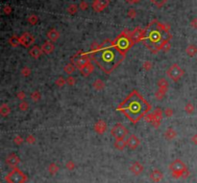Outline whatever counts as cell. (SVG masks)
Returning <instances> with one entry per match:
<instances>
[{"instance_id": "obj_9", "label": "cell", "mask_w": 197, "mask_h": 183, "mask_svg": "<svg viewBox=\"0 0 197 183\" xmlns=\"http://www.w3.org/2000/svg\"><path fill=\"white\" fill-rule=\"evenodd\" d=\"M72 61H73V63L78 68H82L83 66H85V65H87V63H90V58H87V55H80V54H77L73 58Z\"/></svg>"}, {"instance_id": "obj_36", "label": "cell", "mask_w": 197, "mask_h": 183, "mask_svg": "<svg viewBox=\"0 0 197 183\" xmlns=\"http://www.w3.org/2000/svg\"><path fill=\"white\" fill-rule=\"evenodd\" d=\"M32 98H33V100H34V101H38L39 100V94L38 91H35V92L32 94Z\"/></svg>"}, {"instance_id": "obj_37", "label": "cell", "mask_w": 197, "mask_h": 183, "mask_svg": "<svg viewBox=\"0 0 197 183\" xmlns=\"http://www.w3.org/2000/svg\"><path fill=\"white\" fill-rule=\"evenodd\" d=\"M67 83H68V85H73L74 83H75V80H74L73 78H72V77H68L67 80Z\"/></svg>"}, {"instance_id": "obj_38", "label": "cell", "mask_w": 197, "mask_h": 183, "mask_svg": "<svg viewBox=\"0 0 197 183\" xmlns=\"http://www.w3.org/2000/svg\"><path fill=\"white\" fill-rule=\"evenodd\" d=\"M30 70H29V68H27V67H24L23 69H22V71H21V73L24 75V76H28L29 74H30Z\"/></svg>"}, {"instance_id": "obj_29", "label": "cell", "mask_w": 197, "mask_h": 183, "mask_svg": "<svg viewBox=\"0 0 197 183\" xmlns=\"http://www.w3.org/2000/svg\"><path fill=\"white\" fill-rule=\"evenodd\" d=\"M93 86L95 87L96 89H102L104 87V83H103V82H102V80H97L95 83H93Z\"/></svg>"}, {"instance_id": "obj_22", "label": "cell", "mask_w": 197, "mask_h": 183, "mask_svg": "<svg viewBox=\"0 0 197 183\" xmlns=\"http://www.w3.org/2000/svg\"><path fill=\"white\" fill-rule=\"evenodd\" d=\"M115 146L116 149H118V150L121 151V150H123L124 148H125V146H127V143L123 140V139H121V140H116L115 143Z\"/></svg>"}, {"instance_id": "obj_27", "label": "cell", "mask_w": 197, "mask_h": 183, "mask_svg": "<svg viewBox=\"0 0 197 183\" xmlns=\"http://www.w3.org/2000/svg\"><path fill=\"white\" fill-rule=\"evenodd\" d=\"M74 70H75L74 65H73V64H71V63L67 64V66L64 67V71L67 72V74H71V73H73V72H74Z\"/></svg>"}, {"instance_id": "obj_10", "label": "cell", "mask_w": 197, "mask_h": 183, "mask_svg": "<svg viewBox=\"0 0 197 183\" xmlns=\"http://www.w3.org/2000/svg\"><path fill=\"white\" fill-rule=\"evenodd\" d=\"M34 41H35L34 36L30 34H28V33H25L20 38V43L25 47H29L31 44L34 43Z\"/></svg>"}, {"instance_id": "obj_32", "label": "cell", "mask_w": 197, "mask_h": 183, "mask_svg": "<svg viewBox=\"0 0 197 183\" xmlns=\"http://www.w3.org/2000/svg\"><path fill=\"white\" fill-rule=\"evenodd\" d=\"M151 1H152L153 3H155V4H156L157 6L160 7L162 5L165 4V3L167 1V0H151Z\"/></svg>"}, {"instance_id": "obj_20", "label": "cell", "mask_w": 197, "mask_h": 183, "mask_svg": "<svg viewBox=\"0 0 197 183\" xmlns=\"http://www.w3.org/2000/svg\"><path fill=\"white\" fill-rule=\"evenodd\" d=\"M47 36H48V38L51 40V41H56V40L59 38V33H58L56 30H50L48 32V34H47Z\"/></svg>"}, {"instance_id": "obj_43", "label": "cell", "mask_w": 197, "mask_h": 183, "mask_svg": "<svg viewBox=\"0 0 197 183\" xmlns=\"http://www.w3.org/2000/svg\"><path fill=\"white\" fill-rule=\"evenodd\" d=\"M80 8H81L82 10H86L87 8V4L86 2H82L81 5H80Z\"/></svg>"}, {"instance_id": "obj_14", "label": "cell", "mask_w": 197, "mask_h": 183, "mask_svg": "<svg viewBox=\"0 0 197 183\" xmlns=\"http://www.w3.org/2000/svg\"><path fill=\"white\" fill-rule=\"evenodd\" d=\"M19 163V158L16 155H14V153L10 155L8 158H7V164H9L11 167H16Z\"/></svg>"}, {"instance_id": "obj_6", "label": "cell", "mask_w": 197, "mask_h": 183, "mask_svg": "<svg viewBox=\"0 0 197 183\" xmlns=\"http://www.w3.org/2000/svg\"><path fill=\"white\" fill-rule=\"evenodd\" d=\"M169 169L172 172V174L174 177H180L183 175V173L187 171V167L181 160H175L170 164Z\"/></svg>"}, {"instance_id": "obj_15", "label": "cell", "mask_w": 197, "mask_h": 183, "mask_svg": "<svg viewBox=\"0 0 197 183\" xmlns=\"http://www.w3.org/2000/svg\"><path fill=\"white\" fill-rule=\"evenodd\" d=\"M130 170H131L132 173H134L136 175H138V174H140L142 173V171H143V166H142L140 163L135 162L132 165V167L130 168Z\"/></svg>"}, {"instance_id": "obj_41", "label": "cell", "mask_w": 197, "mask_h": 183, "mask_svg": "<svg viewBox=\"0 0 197 183\" xmlns=\"http://www.w3.org/2000/svg\"><path fill=\"white\" fill-rule=\"evenodd\" d=\"M21 142H22V139H21L19 136L16 137V139H14V143H16L17 145H20V144H21Z\"/></svg>"}, {"instance_id": "obj_25", "label": "cell", "mask_w": 197, "mask_h": 183, "mask_svg": "<svg viewBox=\"0 0 197 183\" xmlns=\"http://www.w3.org/2000/svg\"><path fill=\"white\" fill-rule=\"evenodd\" d=\"M10 43L13 46H17L20 43V38H19L16 36H12V38H10Z\"/></svg>"}, {"instance_id": "obj_34", "label": "cell", "mask_w": 197, "mask_h": 183, "mask_svg": "<svg viewBox=\"0 0 197 183\" xmlns=\"http://www.w3.org/2000/svg\"><path fill=\"white\" fill-rule=\"evenodd\" d=\"M186 111L188 112V113H191L193 111V105L191 104H188L187 105H186Z\"/></svg>"}, {"instance_id": "obj_3", "label": "cell", "mask_w": 197, "mask_h": 183, "mask_svg": "<svg viewBox=\"0 0 197 183\" xmlns=\"http://www.w3.org/2000/svg\"><path fill=\"white\" fill-rule=\"evenodd\" d=\"M171 36L169 32L165 30L163 25L158 23L157 21H152L148 25V27L144 30L143 38L142 40L144 41L149 49L153 52H157L160 49H163V46L165 43L170 39Z\"/></svg>"}, {"instance_id": "obj_50", "label": "cell", "mask_w": 197, "mask_h": 183, "mask_svg": "<svg viewBox=\"0 0 197 183\" xmlns=\"http://www.w3.org/2000/svg\"><path fill=\"white\" fill-rule=\"evenodd\" d=\"M19 96L20 97V99H23V98L25 97V94H24V93H22V92H21V93H20V94L19 95Z\"/></svg>"}, {"instance_id": "obj_18", "label": "cell", "mask_w": 197, "mask_h": 183, "mask_svg": "<svg viewBox=\"0 0 197 183\" xmlns=\"http://www.w3.org/2000/svg\"><path fill=\"white\" fill-rule=\"evenodd\" d=\"M150 178L152 179L153 181L159 182L160 180H162V178H163V174L160 173V171H158V170H154V171H153L152 173L150 174Z\"/></svg>"}, {"instance_id": "obj_7", "label": "cell", "mask_w": 197, "mask_h": 183, "mask_svg": "<svg viewBox=\"0 0 197 183\" xmlns=\"http://www.w3.org/2000/svg\"><path fill=\"white\" fill-rule=\"evenodd\" d=\"M128 134V130L121 124H117L112 129V135L115 138V140H121L126 137Z\"/></svg>"}, {"instance_id": "obj_8", "label": "cell", "mask_w": 197, "mask_h": 183, "mask_svg": "<svg viewBox=\"0 0 197 183\" xmlns=\"http://www.w3.org/2000/svg\"><path fill=\"white\" fill-rule=\"evenodd\" d=\"M167 75H168L173 80L177 82V80H180L181 77L183 76V71H182V69L179 67L177 64H174L168 69V71H167Z\"/></svg>"}, {"instance_id": "obj_26", "label": "cell", "mask_w": 197, "mask_h": 183, "mask_svg": "<svg viewBox=\"0 0 197 183\" xmlns=\"http://www.w3.org/2000/svg\"><path fill=\"white\" fill-rule=\"evenodd\" d=\"M0 112H1V114H2V116H6V115H8V113L10 112V108H9V107L7 105H2V108H1V109H0Z\"/></svg>"}, {"instance_id": "obj_11", "label": "cell", "mask_w": 197, "mask_h": 183, "mask_svg": "<svg viewBox=\"0 0 197 183\" xmlns=\"http://www.w3.org/2000/svg\"><path fill=\"white\" fill-rule=\"evenodd\" d=\"M126 143H127V146L129 147V149L135 150L138 147V145H140V140H138V138L136 136V135L132 134V135H130L128 139H127Z\"/></svg>"}, {"instance_id": "obj_46", "label": "cell", "mask_w": 197, "mask_h": 183, "mask_svg": "<svg viewBox=\"0 0 197 183\" xmlns=\"http://www.w3.org/2000/svg\"><path fill=\"white\" fill-rule=\"evenodd\" d=\"M165 114L167 116H171V115H172V110H171V109H166V110H165Z\"/></svg>"}, {"instance_id": "obj_23", "label": "cell", "mask_w": 197, "mask_h": 183, "mask_svg": "<svg viewBox=\"0 0 197 183\" xmlns=\"http://www.w3.org/2000/svg\"><path fill=\"white\" fill-rule=\"evenodd\" d=\"M187 53L191 57L195 56V54L197 53V48H196L194 45H189L188 48H187Z\"/></svg>"}, {"instance_id": "obj_24", "label": "cell", "mask_w": 197, "mask_h": 183, "mask_svg": "<svg viewBox=\"0 0 197 183\" xmlns=\"http://www.w3.org/2000/svg\"><path fill=\"white\" fill-rule=\"evenodd\" d=\"M165 136L166 139H170V140H171V139H173L175 136H176V132H175L172 129H169V130H166Z\"/></svg>"}, {"instance_id": "obj_45", "label": "cell", "mask_w": 197, "mask_h": 183, "mask_svg": "<svg viewBox=\"0 0 197 183\" xmlns=\"http://www.w3.org/2000/svg\"><path fill=\"white\" fill-rule=\"evenodd\" d=\"M10 13H11V7L6 6L5 7V14H10Z\"/></svg>"}, {"instance_id": "obj_2", "label": "cell", "mask_w": 197, "mask_h": 183, "mask_svg": "<svg viewBox=\"0 0 197 183\" xmlns=\"http://www.w3.org/2000/svg\"><path fill=\"white\" fill-rule=\"evenodd\" d=\"M150 105L138 94V92L133 91L118 105L117 110L121 111L131 122L135 124L150 110Z\"/></svg>"}, {"instance_id": "obj_4", "label": "cell", "mask_w": 197, "mask_h": 183, "mask_svg": "<svg viewBox=\"0 0 197 183\" xmlns=\"http://www.w3.org/2000/svg\"><path fill=\"white\" fill-rule=\"evenodd\" d=\"M133 40L131 38V34L128 32H123L121 35H119L115 40V45L121 51L122 53L125 54L128 51L133 44Z\"/></svg>"}, {"instance_id": "obj_5", "label": "cell", "mask_w": 197, "mask_h": 183, "mask_svg": "<svg viewBox=\"0 0 197 183\" xmlns=\"http://www.w3.org/2000/svg\"><path fill=\"white\" fill-rule=\"evenodd\" d=\"M6 180L9 183H24L26 181V175L17 168H14L6 177Z\"/></svg>"}, {"instance_id": "obj_35", "label": "cell", "mask_w": 197, "mask_h": 183, "mask_svg": "<svg viewBox=\"0 0 197 183\" xmlns=\"http://www.w3.org/2000/svg\"><path fill=\"white\" fill-rule=\"evenodd\" d=\"M64 83H65V80H64V79L60 78V79H58V80H57L56 85H57L58 86H63V85H64Z\"/></svg>"}, {"instance_id": "obj_51", "label": "cell", "mask_w": 197, "mask_h": 183, "mask_svg": "<svg viewBox=\"0 0 197 183\" xmlns=\"http://www.w3.org/2000/svg\"><path fill=\"white\" fill-rule=\"evenodd\" d=\"M128 2H131V3H135V2H137V1H138V0H127Z\"/></svg>"}, {"instance_id": "obj_17", "label": "cell", "mask_w": 197, "mask_h": 183, "mask_svg": "<svg viewBox=\"0 0 197 183\" xmlns=\"http://www.w3.org/2000/svg\"><path fill=\"white\" fill-rule=\"evenodd\" d=\"M80 70H81V73L84 76H89L93 71V65L90 63L87 65H85V66H83L82 68H80Z\"/></svg>"}, {"instance_id": "obj_21", "label": "cell", "mask_w": 197, "mask_h": 183, "mask_svg": "<svg viewBox=\"0 0 197 183\" xmlns=\"http://www.w3.org/2000/svg\"><path fill=\"white\" fill-rule=\"evenodd\" d=\"M95 130H96V131L98 133H104L105 132V130H106V125H105V123L103 122V121H99L97 124H96V126H95Z\"/></svg>"}, {"instance_id": "obj_47", "label": "cell", "mask_w": 197, "mask_h": 183, "mask_svg": "<svg viewBox=\"0 0 197 183\" xmlns=\"http://www.w3.org/2000/svg\"><path fill=\"white\" fill-rule=\"evenodd\" d=\"M191 140H192V142H193V143H194V144H196V145H197V134H196V135H194V136L192 137V139H191Z\"/></svg>"}, {"instance_id": "obj_28", "label": "cell", "mask_w": 197, "mask_h": 183, "mask_svg": "<svg viewBox=\"0 0 197 183\" xmlns=\"http://www.w3.org/2000/svg\"><path fill=\"white\" fill-rule=\"evenodd\" d=\"M48 171L50 172V174H54L59 171V167H58L56 164H51V165L49 166V168H48Z\"/></svg>"}, {"instance_id": "obj_39", "label": "cell", "mask_w": 197, "mask_h": 183, "mask_svg": "<svg viewBox=\"0 0 197 183\" xmlns=\"http://www.w3.org/2000/svg\"><path fill=\"white\" fill-rule=\"evenodd\" d=\"M143 68L145 69V70H150V68H151V63H149V61H146V63H144V64H143Z\"/></svg>"}, {"instance_id": "obj_19", "label": "cell", "mask_w": 197, "mask_h": 183, "mask_svg": "<svg viewBox=\"0 0 197 183\" xmlns=\"http://www.w3.org/2000/svg\"><path fill=\"white\" fill-rule=\"evenodd\" d=\"M30 55L33 57V58H38L39 56H41V54L42 53V49L41 48H39L38 46H34L33 48L30 50Z\"/></svg>"}, {"instance_id": "obj_12", "label": "cell", "mask_w": 197, "mask_h": 183, "mask_svg": "<svg viewBox=\"0 0 197 183\" xmlns=\"http://www.w3.org/2000/svg\"><path fill=\"white\" fill-rule=\"evenodd\" d=\"M109 0H95L93 2V9L96 12H101L109 5Z\"/></svg>"}, {"instance_id": "obj_40", "label": "cell", "mask_w": 197, "mask_h": 183, "mask_svg": "<svg viewBox=\"0 0 197 183\" xmlns=\"http://www.w3.org/2000/svg\"><path fill=\"white\" fill-rule=\"evenodd\" d=\"M170 49V44L168 42H166V43H165L163 44V50H165V51H168Z\"/></svg>"}, {"instance_id": "obj_42", "label": "cell", "mask_w": 197, "mask_h": 183, "mask_svg": "<svg viewBox=\"0 0 197 183\" xmlns=\"http://www.w3.org/2000/svg\"><path fill=\"white\" fill-rule=\"evenodd\" d=\"M19 107H20V109H21V110H25V109H27L28 105H27L26 103H22V104H21V105H19Z\"/></svg>"}, {"instance_id": "obj_31", "label": "cell", "mask_w": 197, "mask_h": 183, "mask_svg": "<svg viewBox=\"0 0 197 183\" xmlns=\"http://www.w3.org/2000/svg\"><path fill=\"white\" fill-rule=\"evenodd\" d=\"M67 12L69 14H75L76 12H77V6H76V5H70V6L68 7Z\"/></svg>"}, {"instance_id": "obj_44", "label": "cell", "mask_w": 197, "mask_h": 183, "mask_svg": "<svg viewBox=\"0 0 197 183\" xmlns=\"http://www.w3.org/2000/svg\"><path fill=\"white\" fill-rule=\"evenodd\" d=\"M27 141H28V143H34L35 139H34V137H33V136H29L28 139H27Z\"/></svg>"}, {"instance_id": "obj_49", "label": "cell", "mask_w": 197, "mask_h": 183, "mask_svg": "<svg viewBox=\"0 0 197 183\" xmlns=\"http://www.w3.org/2000/svg\"><path fill=\"white\" fill-rule=\"evenodd\" d=\"M131 14H133V17L136 16V13H135L133 10H131L130 12H129V16H130V17H131Z\"/></svg>"}, {"instance_id": "obj_30", "label": "cell", "mask_w": 197, "mask_h": 183, "mask_svg": "<svg viewBox=\"0 0 197 183\" xmlns=\"http://www.w3.org/2000/svg\"><path fill=\"white\" fill-rule=\"evenodd\" d=\"M28 22L30 24H32V25H35L36 23L38 22V17L33 14V16H31L30 17L28 18Z\"/></svg>"}, {"instance_id": "obj_48", "label": "cell", "mask_w": 197, "mask_h": 183, "mask_svg": "<svg viewBox=\"0 0 197 183\" xmlns=\"http://www.w3.org/2000/svg\"><path fill=\"white\" fill-rule=\"evenodd\" d=\"M191 26L197 28V19H194V20L192 21V22H191Z\"/></svg>"}, {"instance_id": "obj_13", "label": "cell", "mask_w": 197, "mask_h": 183, "mask_svg": "<svg viewBox=\"0 0 197 183\" xmlns=\"http://www.w3.org/2000/svg\"><path fill=\"white\" fill-rule=\"evenodd\" d=\"M144 31H141L140 28H136V30L131 33V38L134 42H137L138 40H142Z\"/></svg>"}, {"instance_id": "obj_1", "label": "cell", "mask_w": 197, "mask_h": 183, "mask_svg": "<svg viewBox=\"0 0 197 183\" xmlns=\"http://www.w3.org/2000/svg\"><path fill=\"white\" fill-rule=\"evenodd\" d=\"M92 60L102 70L106 73H111L124 58V53H122L114 42L106 40L100 45L99 49L92 54Z\"/></svg>"}, {"instance_id": "obj_16", "label": "cell", "mask_w": 197, "mask_h": 183, "mask_svg": "<svg viewBox=\"0 0 197 183\" xmlns=\"http://www.w3.org/2000/svg\"><path fill=\"white\" fill-rule=\"evenodd\" d=\"M53 50H54V45H53V43L50 41L44 42L42 46V53H44V54H49L52 52Z\"/></svg>"}, {"instance_id": "obj_33", "label": "cell", "mask_w": 197, "mask_h": 183, "mask_svg": "<svg viewBox=\"0 0 197 183\" xmlns=\"http://www.w3.org/2000/svg\"><path fill=\"white\" fill-rule=\"evenodd\" d=\"M74 168H75V164L72 162V161H69V162L67 163V169L72 171V170L74 169Z\"/></svg>"}]
</instances>
